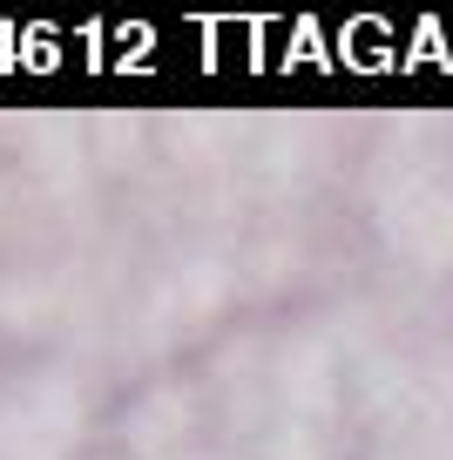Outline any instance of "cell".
Listing matches in <instances>:
<instances>
[{"label": "cell", "instance_id": "6da1fadb", "mask_svg": "<svg viewBox=\"0 0 453 460\" xmlns=\"http://www.w3.org/2000/svg\"><path fill=\"white\" fill-rule=\"evenodd\" d=\"M7 41H14V34H7V21H0V48H7ZM28 48H34V68H55V61H61V34L55 28H28ZM0 68H14V55H7V61H0Z\"/></svg>", "mask_w": 453, "mask_h": 460}]
</instances>
